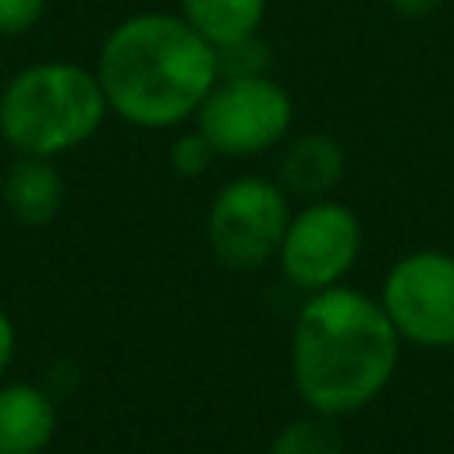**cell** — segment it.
Returning a JSON list of instances; mask_svg holds the SVG:
<instances>
[{"label":"cell","mask_w":454,"mask_h":454,"mask_svg":"<svg viewBox=\"0 0 454 454\" xmlns=\"http://www.w3.org/2000/svg\"><path fill=\"white\" fill-rule=\"evenodd\" d=\"M96 78L110 110L128 124L174 128L195 117L216 85V46L184 14L142 11L106 32Z\"/></svg>","instance_id":"obj_2"},{"label":"cell","mask_w":454,"mask_h":454,"mask_svg":"<svg viewBox=\"0 0 454 454\" xmlns=\"http://www.w3.org/2000/svg\"><path fill=\"white\" fill-rule=\"evenodd\" d=\"M380 305L401 340L454 348V255L440 248L408 252L390 266Z\"/></svg>","instance_id":"obj_6"},{"label":"cell","mask_w":454,"mask_h":454,"mask_svg":"<svg viewBox=\"0 0 454 454\" xmlns=\"http://www.w3.org/2000/svg\"><path fill=\"white\" fill-rule=\"evenodd\" d=\"M216 160V149L213 142L192 128V131H181L174 142H170V167L181 174V177H199L209 170V163Z\"/></svg>","instance_id":"obj_14"},{"label":"cell","mask_w":454,"mask_h":454,"mask_svg":"<svg viewBox=\"0 0 454 454\" xmlns=\"http://www.w3.org/2000/svg\"><path fill=\"white\" fill-rule=\"evenodd\" d=\"M4 202L21 223L43 227L64 206V177L46 156H25L4 177Z\"/></svg>","instance_id":"obj_9"},{"label":"cell","mask_w":454,"mask_h":454,"mask_svg":"<svg viewBox=\"0 0 454 454\" xmlns=\"http://www.w3.org/2000/svg\"><path fill=\"white\" fill-rule=\"evenodd\" d=\"M270 64H273V50H270V43H266L259 32L216 46V67H220V78L270 74Z\"/></svg>","instance_id":"obj_13"},{"label":"cell","mask_w":454,"mask_h":454,"mask_svg":"<svg viewBox=\"0 0 454 454\" xmlns=\"http://www.w3.org/2000/svg\"><path fill=\"white\" fill-rule=\"evenodd\" d=\"M401 337L383 305L351 287H323L301 305L291 333V372L309 411H362L390 383Z\"/></svg>","instance_id":"obj_1"},{"label":"cell","mask_w":454,"mask_h":454,"mask_svg":"<svg viewBox=\"0 0 454 454\" xmlns=\"http://www.w3.org/2000/svg\"><path fill=\"white\" fill-rule=\"evenodd\" d=\"M270 454H344V436L330 415L312 411L305 419L287 422L273 436Z\"/></svg>","instance_id":"obj_12"},{"label":"cell","mask_w":454,"mask_h":454,"mask_svg":"<svg viewBox=\"0 0 454 454\" xmlns=\"http://www.w3.org/2000/svg\"><path fill=\"white\" fill-rule=\"evenodd\" d=\"M11 358H14V323H11V316L0 309V376H4V369L11 365Z\"/></svg>","instance_id":"obj_17"},{"label":"cell","mask_w":454,"mask_h":454,"mask_svg":"<svg viewBox=\"0 0 454 454\" xmlns=\"http://www.w3.org/2000/svg\"><path fill=\"white\" fill-rule=\"evenodd\" d=\"M287 220L291 209L280 184L255 174L234 177L209 206V248L231 270H259L280 252Z\"/></svg>","instance_id":"obj_5"},{"label":"cell","mask_w":454,"mask_h":454,"mask_svg":"<svg viewBox=\"0 0 454 454\" xmlns=\"http://www.w3.org/2000/svg\"><path fill=\"white\" fill-rule=\"evenodd\" d=\"M390 4V11L394 14H401V18H429V14H436V7L443 4V0H387Z\"/></svg>","instance_id":"obj_16"},{"label":"cell","mask_w":454,"mask_h":454,"mask_svg":"<svg viewBox=\"0 0 454 454\" xmlns=\"http://www.w3.org/2000/svg\"><path fill=\"white\" fill-rule=\"evenodd\" d=\"M46 11V0H0V35L28 32Z\"/></svg>","instance_id":"obj_15"},{"label":"cell","mask_w":454,"mask_h":454,"mask_svg":"<svg viewBox=\"0 0 454 454\" xmlns=\"http://www.w3.org/2000/svg\"><path fill=\"white\" fill-rule=\"evenodd\" d=\"M181 14L213 46H223L259 32L266 0H181Z\"/></svg>","instance_id":"obj_11"},{"label":"cell","mask_w":454,"mask_h":454,"mask_svg":"<svg viewBox=\"0 0 454 454\" xmlns=\"http://www.w3.org/2000/svg\"><path fill=\"white\" fill-rule=\"evenodd\" d=\"M53 433L57 408L39 387H0V454H43Z\"/></svg>","instance_id":"obj_8"},{"label":"cell","mask_w":454,"mask_h":454,"mask_svg":"<svg viewBox=\"0 0 454 454\" xmlns=\"http://www.w3.org/2000/svg\"><path fill=\"white\" fill-rule=\"evenodd\" d=\"M340 177H344V149L323 131L294 138L280 156V181L294 195L319 199Z\"/></svg>","instance_id":"obj_10"},{"label":"cell","mask_w":454,"mask_h":454,"mask_svg":"<svg viewBox=\"0 0 454 454\" xmlns=\"http://www.w3.org/2000/svg\"><path fill=\"white\" fill-rule=\"evenodd\" d=\"M358 248H362L358 216L340 202L319 199L287 220L277 262L294 287L312 294L340 284L355 266Z\"/></svg>","instance_id":"obj_7"},{"label":"cell","mask_w":454,"mask_h":454,"mask_svg":"<svg viewBox=\"0 0 454 454\" xmlns=\"http://www.w3.org/2000/svg\"><path fill=\"white\" fill-rule=\"evenodd\" d=\"M110 103L96 71L71 60L21 67L0 92V135L21 156H60L89 142Z\"/></svg>","instance_id":"obj_3"},{"label":"cell","mask_w":454,"mask_h":454,"mask_svg":"<svg viewBox=\"0 0 454 454\" xmlns=\"http://www.w3.org/2000/svg\"><path fill=\"white\" fill-rule=\"evenodd\" d=\"M291 121V92L270 74L216 78V85L195 110V128L213 142L216 156L266 153L287 135Z\"/></svg>","instance_id":"obj_4"}]
</instances>
